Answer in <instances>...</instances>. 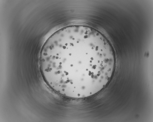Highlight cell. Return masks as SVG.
Wrapping results in <instances>:
<instances>
[{"label":"cell","mask_w":153,"mask_h":122,"mask_svg":"<svg viewBox=\"0 0 153 122\" xmlns=\"http://www.w3.org/2000/svg\"><path fill=\"white\" fill-rule=\"evenodd\" d=\"M113 48L100 32L82 25L67 26L46 40L40 55L44 79L53 90L68 98L94 95L109 81L115 60Z\"/></svg>","instance_id":"obj_1"}]
</instances>
